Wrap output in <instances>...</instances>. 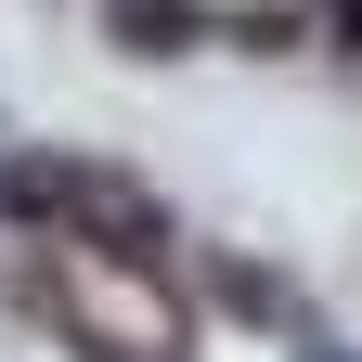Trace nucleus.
Instances as JSON below:
<instances>
[{
    "mask_svg": "<svg viewBox=\"0 0 362 362\" xmlns=\"http://www.w3.org/2000/svg\"><path fill=\"white\" fill-rule=\"evenodd\" d=\"M0 194H13V207H26V220H65V207H78V194H90V181H78V168H52V156H26V168H13V181H0Z\"/></svg>",
    "mask_w": 362,
    "mask_h": 362,
    "instance_id": "1",
    "label": "nucleus"
},
{
    "mask_svg": "<svg viewBox=\"0 0 362 362\" xmlns=\"http://www.w3.org/2000/svg\"><path fill=\"white\" fill-rule=\"evenodd\" d=\"M117 26L143 39V52H168V39H194V13H181V0H117Z\"/></svg>",
    "mask_w": 362,
    "mask_h": 362,
    "instance_id": "2",
    "label": "nucleus"
},
{
    "mask_svg": "<svg viewBox=\"0 0 362 362\" xmlns=\"http://www.w3.org/2000/svg\"><path fill=\"white\" fill-rule=\"evenodd\" d=\"M324 13H337V26H349V39H362V0H324Z\"/></svg>",
    "mask_w": 362,
    "mask_h": 362,
    "instance_id": "3",
    "label": "nucleus"
},
{
    "mask_svg": "<svg viewBox=\"0 0 362 362\" xmlns=\"http://www.w3.org/2000/svg\"><path fill=\"white\" fill-rule=\"evenodd\" d=\"M298 362H337V349H298Z\"/></svg>",
    "mask_w": 362,
    "mask_h": 362,
    "instance_id": "4",
    "label": "nucleus"
}]
</instances>
